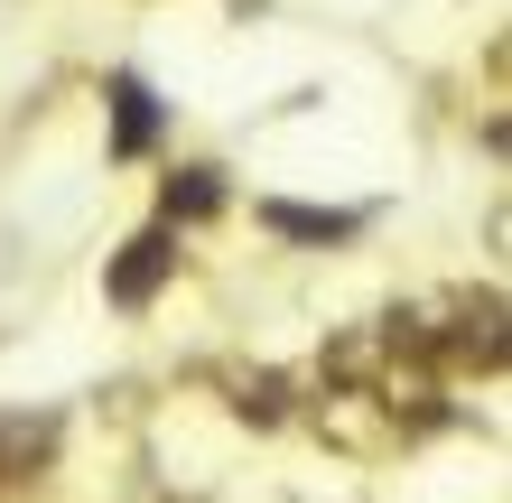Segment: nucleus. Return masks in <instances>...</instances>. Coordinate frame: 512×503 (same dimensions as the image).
<instances>
[{"label":"nucleus","mask_w":512,"mask_h":503,"mask_svg":"<svg viewBox=\"0 0 512 503\" xmlns=\"http://www.w3.org/2000/svg\"><path fill=\"white\" fill-rule=\"evenodd\" d=\"M168 261H177V243H168V233H140V243H131L122 261H112V280H103V289H112V299H122V308H140L149 289L168 280Z\"/></svg>","instance_id":"1"},{"label":"nucleus","mask_w":512,"mask_h":503,"mask_svg":"<svg viewBox=\"0 0 512 503\" xmlns=\"http://www.w3.org/2000/svg\"><path fill=\"white\" fill-rule=\"evenodd\" d=\"M149 131H159V112H149V94L122 75L112 84V150H149Z\"/></svg>","instance_id":"2"},{"label":"nucleus","mask_w":512,"mask_h":503,"mask_svg":"<svg viewBox=\"0 0 512 503\" xmlns=\"http://www.w3.org/2000/svg\"><path fill=\"white\" fill-rule=\"evenodd\" d=\"M280 233H298V243H345L354 233V215H308V205H261Z\"/></svg>","instance_id":"3"},{"label":"nucleus","mask_w":512,"mask_h":503,"mask_svg":"<svg viewBox=\"0 0 512 503\" xmlns=\"http://www.w3.org/2000/svg\"><path fill=\"white\" fill-rule=\"evenodd\" d=\"M224 187H215V168H177L168 177V215H215Z\"/></svg>","instance_id":"4"}]
</instances>
